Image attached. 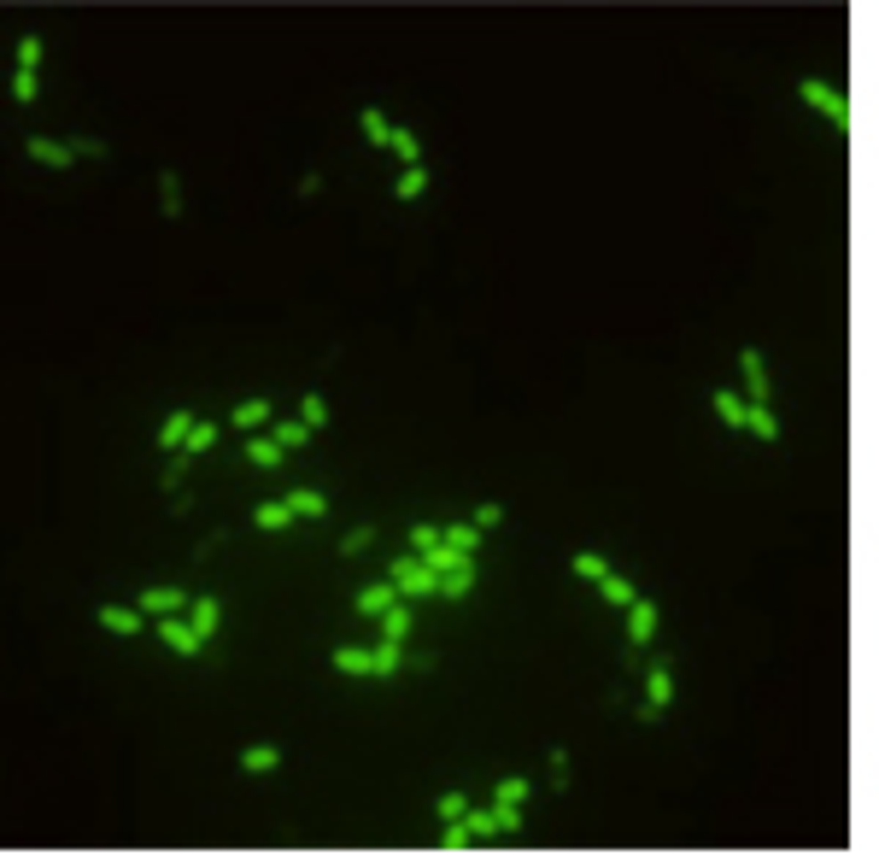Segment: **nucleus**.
Listing matches in <instances>:
<instances>
[{
    "mask_svg": "<svg viewBox=\"0 0 879 856\" xmlns=\"http://www.w3.org/2000/svg\"><path fill=\"white\" fill-rule=\"evenodd\" d=\"M141 616H147L141 604H135V610H129V604H100V628H106V633H141V628H147Z\"/></svg>",
    "mask_w": 879,
    "mask_h": 856,
    "instance_id": "obj_7",
    "label": "nucleus"
},
{
    "mask_svg": "<svg viewBox=\"0 0 879 856\" xmlns=\"http://www.w3.org/2000/svg\"><path fill=\"white\" fill-rule=\"evenodd\" d=\"M247 458L258 463V469H281V458H288V446H281L276 435H252V440H247Z\"/></svg>",
    "mask_w": 879,
    "mask_h": 856,
    "instance_id": "obj_14",
    "label": "nucleus"
},
{
    "mask_svg": "<svg viewBox=\"0 0 879 856\" xmlns=\"http://www.w3.org/2000/svg\"><path fill=\"white\" fill-rule=\"evenodd\" d=\"M745 428H751L762 446H774V440H780V422H774V411H768V405H751V411H745Z\"/></svg>",
    "mask_w": 879,
    "mask_h": 856,
    "instance_id": "obj_19",
    "label": "nucleus"
},
{
    "mask_svg": "<svg viewBox=\"0 0 879 856\" xmlns=\"http://www.w3.org/2000/svg\"><path fill=\"white\" fill-rule=\"evenodd\" d=\"M417 563H422V551H399V558L387 563V581H405L411 569H417Z\"/></svg>",
    "mask_w": 879,
    "mask_h": 856,
    "instance_id": "obj_42",
    "label": "nucleus"
},
{
    "mask_svg": "<svg viewBox=\"0 0 879 856\" xmlns=\"http://www.w3.org/2000/svg\"><path fill=\"white\" fill-rule=\"evenodd\" d=\"M598 592H604V604H615V610H633V599H639V592H633V581H628V575H615V569L598 581Z\"/></svg>",
    "mask_w": 879,
    "mask_h": 856,
    "instance_id": "obj_18",
    "label": "nucleus"
},
{
    "mask_svg": "<svg viewBox=\"0 0 879 856\" xmlns=\"http://www.w3.org/2000/svg\"><path fill=\"white\" fill-rule=\"evenodd\" d=\"M499 522H504V505H481V510H475V528H481V534L499 528Z\"/></svg>",
    "mask_w": 879,
    "mask_h": 856,
    "instance_id": "obj_45",
    "label": "nucleus"
},
{
    "mask_svg": "<svg viewBox=\"0 0 879 856\" xmlns=\"http://www.w3.org/2000/svg\"><path fill=\"white\" fill-rule=\"evenodd\" d=\"M434 546H446V528H434V522H417V528H411V551H422V558H428Z\"/></svg>",
    "mask_w": 879,
    "mask_h": 856,
    "instance_id": "obj_28",
    "label": "nucleus"
},
{
    "mask_svg": "<svg viewBox=\"0 0 879 856\" xmlns=\"http://www.w3.org/2000/svg\"><path fill=\"white\" fill-rule=\"evenodd\" d=\"M446 546L475 551V546H481V528H475V522H452V528H446Z\"/></svg>",
    "mask_w": 879,
    "mask_h": 856,
    "instance_id": "obj_30",
    "label": "nucleus"
},
{
    "mask_svg": "<svg viewBox=\"0 0 879 856\" xmlns=\"http://www.w3.org/2000/svg\"><path fill=\"white\" fill-rule=\"evenodd\" d=\"M211 446H217V422H194V435H188V446H182V452L199 458V452H211Z\"/></svg>",
    "mask_w": 879,
    "mask_h": 856,
    "instance_id": "obj_29",
    "label": "nucleus"
},
{
    "mask_svg": "<svg viewBox=\"0 0 879 856\" xmlns=\"http://www.w3.org/2000/svg\"><path fill=\"white\" fill-rule=\"evenodd\" d=\"M299 422H311V428H322V422H329V405H322V394H305V399H299Z\"/></svg>",
    "mask_w": 879,
    "mask_h": 856,
    "instance_id": "obj_35",
    "label": "nucleus"
},
{
    "mask_svg": "<svg viewBox=\"0 0 879 856\" xmlns=\"http://www.w3.org/2000/svg\"><path fill=\"white\" fill-rule=\"evenodd\" d=\"M628 640H633V646H651V640H656V604H651V599H633V610H628Z\"/></svg>",
    "mask_w": 879,
    "mask_h": 856,
    "instance_id": "obj_10",
    "label": "nucleus"
},
{
    "mask_svg": "<svg viewBox=\"0 0 879 856\" xmlns=\"http://www.w3.org/2000/svg\"><path fill=\"white\" fill-rule=\"evenodd\" d=\"M376 681H387V674H399V663H405V651H399V640H376Z\"/></svg>",
    "mask_w": 879,
    "mask_h": 856,
    "instance_id": "obj_21",
    "label": "nucleus"
},
{
    "mask_svg": "<svg viewBox=\"0 0 879 856\" xmlns=\"http://www.w3.org/2000/svg\"><path fill=\"white\" fill-rule=\"evenodd\" d=\"M715 411H721V422H733V428H745V411H751V405H745L739 394H715Z\"/></svg>",
    "mask_w": 879,
    "mask_h": 856,
    "instance_id": "obj_32",
    "label": "nucleus"
},
{
    "mask_svg": "<svg viewBox=\"0 0 879 856\" xmlns=\"http://www.w3.org/2000/svg\"><path fill=\"white\" fill-rule=\"evenodd\" d=\"M434 810H440V821H463V815H469V798H463V792H446Z\"/></svg>",
    "mask_w": 879,
    "mask_h": 856,
    "instance_id": "obj_37",
    "label": "nucleus"
},
{
    "mask_svg": "<svg viewBox=\"0 0 879 856\" xmlns=\"http://www.w3.org/2000/svg\"><path fill=\"white\" fill-rule=\"evenodd\" d=\"M492 798H499V803H528V780H517V774H504Z\"/></svg>",
    "mask_w": 879,
    "mask_h": 856,
    "instance_id": "obj_36",
    "label": "nucleus"
},
{
    "mask_svg": "<svg viewBox=\"0 0 879 856\" xmlns=\"http://www.w3.org/2000/svg\"><path fill=\"white\" fill-rule=\"evenodd\" d=\"M463 821H469V833H475V839H487V833H499V815H492V810H469Z\"/></svg>",
    "mask_w": 879,
    "mask_h": 856,
    "instance_id": "obj_40",
    "label": "nucleus"
},
{
    "mask_svg": "<svg viewBox=\"0 0 879 856\" xmlns=\"http://www.w3.org/2000/svg\"><path fill=\"white\" fill-rule=\"evenodd\" d=\"M24 147H29V159H36V165H53V170H70V165H77V153H70V141H53V135H29Z\"/></svg>",
    "mask_w": 879,
    "mask_h": 856,
    "instance_id": "obj_4",
    "label": "nucleus"
},
{
    "mask_svg": "<svg viewBox=\"0 0 879 856\" xmlns=\"http://www.w3.org/2000/svg\"><path fill=\"white\" fill-rule=\"evenodd\" d=\"M428 194V165H417V170H405L399 183H393V200H422Z\"/></svg>",
    "mask_w": 879,
    "mask_h": 856,
    "instance_id": "obj_26",
    "label": "nucleus"
},
{
    "mask_svg": "<svg viewBox=\"0 0 879 856\" xmlns=\"http://www.w3.org/2000/svg\"><path fill=\"white\" fill-rule=\"evenodd\" d=\"M358 124H363V135H370V147H393V129H399V124H387V118H381V106H363Z\"/></svg>",
    "mask_w": 879,
    "mask_h": 856,
    "instance_id": "obj_17",
    "label": "nucleus"
},
{
    "mask_svg": "<svg viewBox=\"0 0 879 856\" xmlns=\"http://www.w3.org/2000/svg\"><path fill=\"white\" fill-rule=\"evenodd\" d=\"M669 704H674V674H669V663H651V674H645V710H639V721H645V728L663 721Z\"/></svg>",
    "mask_w": 879,
    "mask_h": 856,
    "instance_id": "obj_2",
    "label": "nucleus"
},
{
    "mask_svg": "<svg viewBox=\"0 0 879 856\" xmlns=\"http://www.w3.org/2000/svg\"><path fill=\"white\" fill-rule=\"evenodd\" d=\"M381 640H399V646H405V633H411V610L405 604H393V610H381Z\"/></svg>",
    "mask_w": 879,
    "mask_h": 856,
    "instance_id": "obj_24",
    "label": "nucleus"
},
{
    "mask_svg": "<svg viewBox=\"0 0 879 856\" xmlns=\"http://www.w3.org/2000/svg\"><path fill=\"white\" fill-rule=\"evenodd\" d=\"M492 815H499V833H517L522 827V803H499Z\"/></svg>",
    "mask_w": 879,
    "mask_h": 856,
    "instance_id": "obj_44",
    "label": "nucleus"
},
{
    "mask_svg": "<svg viewBox=\"0 0 879 856\" xmlns=\"http://www.w3.org/2000/svg\"><path fill=\"white\" fill-rule=\"evenodd\" d=\"M12 94L18 100H36V77H29V70H12Z\"/></svg>",
    "mask_w": 879,
    "mask_h": 856,
    "instance_id": "obj_46",
    "label": "nucleus"
},
{
    "mask_svg": "<svg viewBox=\"0 0 879 856\" xmlns=\"http://www.w3.org/2000/svg\"><path fill=\"white\" fill-rule=\"evenodd\" d=\"M70 153H77V159H106L112 147H106L100 135H77V141H70Z\"/></svg>",
    "mask_w": 879,
    "mask_h": 856,
    "instance_id": "obj_39",
    "label": "nucleus"
},
{
    "mask_svg": "<svg viewBox=\"0 0 879 856\" xmlns=\"http://www.w3.org/2000/svg\"><path fill=\"white\" fill-rule=\"evenodd\" d=\"M475 587V558L469 563H458V569H446V575H440V592H446V599H463V592Z\"/></svg>",
    "mask_w": 879,
    "mask_h": 856,
    "instance_id": "obj_22",
    "label": "nucleus"
},
{
    "mask_svg": "<svg viewBox=\"0 0 879 856\" xmlns=\"http://www.w3.org/2000/svg\"><path fill=\"white\" fill-rule=\"evenodd\" d=\"M270 769H281L276 745H247V751H240V774H270Z\"/></svg>",
    "mask_w": 879,
    "mask_h": 856,
    "instance_id": "obj_16",
    "label": "nucleus"
},
{
    "mask_svg": "<svg viewBox=\"0 0 879 856\" xmlns=\"http://www.w3.org/2000/svg\"><path fill=\"white\" fill-rule=\"evenodd\" d=\"M551 787H569V745H558V751H551Z\"/></svg>",
    "mask_w": 879,
    "mask_h": 856,
    "instance_id": "obj_41",
    "label": "nucleus"
},
{
    "mask_svg": "<svg viewBox=\"0 0 879 856\" xmlns=\"http://www.w3.org/2000/svg\"><path fill=\"white\" fill-rule=\"evenodd\" d=\"M270 435H276L281 440V446H305V440H311V422H276V428H270Z\"/></svg>",
    "mask_w": 879,
    "mask_h": 856,
    "instance_id": "obj_33",
    "label": "nucleus"
},
{
    "mask_svg": "<svg viewBox=\"0 0 879 856\" xmlns=\"http://www.w3.org/2000/svg\"><path fill=\"white\" fill-rule=\"evenodd\" d=\"M399 592H405V599H428V592H440V569H434V563L422 558L417 569H411V575L399 581Z\"/></svg>",
    "mask_w": 879,
    "mask_h": 856,
    "instance_id": "obj_13",
    "label": "nucleus"
},
{
    "mask_svg": "<svg viewBox=\"0 0 879 856\" xmlns=\"http://www.w3.org/2000/svg\"><path fill=\"white\" fill-rule=\"evenodd\" d=\"M739 370H745V394H751V405H768V364H762V352L745 346L739 352Z\"/></svg>",
    "mask_w": 879,
    "mask_h": 856,
    "instance_id": "obj_5",
    "label": "nucleus"
},
{
    "mask_svg": "<svg viewBox=\"0 0 879 856\" xmlns=\"http://www.w3.org/2000/svg\"><path fill=\"white\" fill-rule=\"evenodd\" d=\"M194 411H170V417H165V428H159V446H165V452H182V446H188V435H194Z\"/></svg>",
    "mask_w": 879,
    "mask_h": 856,
    "instance_id": "obj_11",
    "label": "nucleus"
},
{
    "mask_svg": "<svg viewBox=\"0 0 879 856\" xmlns=\"http://www.w3.org/2000/svg\"><path fill=\"white\" fill-rule=\"evenodd\" d=\"M370 540H376V528H352L346 540H340V551H346V558H358V551L370 546Z\"/></svg>",
    "mask_w": 879,
    "mask_h": 856,
    "instance_id": "obj_43",
    "label": "nucleus"
},
{
    "mask_svg": "<svg viewBox=\"0 0 879 856\" xmlns=\"http://www.w3.org/2000/svg\"><path fill=\"white\" fill-rule=\"evenodd\" d=\"M393 153L405 159V170H417V165H422V141H417V129H393Z\"/></svg>",
    "mask_w": 879,
    "mask_h": 856,
    "instance_id": "obj_27",
    "label": "nucleus"
},
{
    "mask_svg": "<svg viewBox=\"0 0 879 856\" xmlns=\"http://www.w3.org/2000/svg\"><path fill=\"white\" fill-rule=\"evenodd\" d=\"M159 640H165L170 651H176V657H188L194 663L199 651H206V640H199V628L188 616H159Z\"/></svg>",
    "mask_w": 879,
    "mask_h": 856,
    "instance_id": "obj_3",
    "label": "nucleus"
},
{
    "mask_svg": "<svg viewBox=\"0 0 879 856\" xmlns=\"http://www.w3.org/2000/svg\"><path fill=\"white\" fill-rule=\"evenodd\" d=\"M18 70H29V77L42 70V36H24V42H18Z\"/></svg>",
    "mask_w": 879,
    "mask_h": 856,
    "instance_id": "obj_34",
    "label": "nucleus"
},
{
    "mask_svg": "<svg viewBox=\"0 0 879 856\" xmlns=\"http://www.w3.org/2000/svg\"><path fill=\"white\" fill-rule=\"evenodd\" d=\"M335 674H376V651L340 646V651H335Z\"/></svg>",
    "mask_w": 879,
    "mask_h": 856,
    "instance_id": "obj_15",
    "label": "nucleus"
},
{
    "mask_svg": "<svg viewBox=\"0 0 879 856\" xmlns=\"http://www.w3.org/2000/svg\"><path fill=\"white\" fill-rule=\"evenodd\" d=\"M797 94L810 100L815 112H826V118H833V124L844 129V135H851V129H856V112H851V100L838 94L833 83H821V77H803V88H797Z\"/></svg>",
    "mask_w": 879,
    "mask_h": 856,
    "instance_id": "obj_1",
    "label": "nucleus"
},
{
    "mask_svg": "<svg viewBox=\"0 0 879 856\" xmlns=\"http://www.w3.org/2000/svg\"><path fill=\"white\" fill-rule=\"evenodd\" d=\"M293 522H299V510H293L288 499H270V505L252 510V528H265V534H281V528H293Z\"/></svg>",
    "mask_w": 879,
    "mask_h": 856,
    "instance_id": "obj_9",
    "label": "nucleus"
},
{
    "mask_svg": "<svg viewBox=\"0 0 879 856\" xmlns=\"http://www.w3.org/2000/svg\"><path fill=\"white\" fill-rule=\"evenodd\" d=\"M188 622L199 628V640H211V633H217V622H224V604L211 599V592H199V599L188 604Z\"/></svg>",
    "mask_w": 879,
    "mask_h": 856,
    "instance_id": "obj_12",
    "label": "nucleus"
},
{
    "mask_svg": "<svg viewBox=\"0 0 879 856\" xmlns=\"http://www.w3.org/2000/svg\"><path fill=\"white\" fill-rule=\"evenodd\" d=\"M440 844H446V851H469V844H475L469 821H446V839H440Z\"/></svg>",
    "mask_w": 879,
    "mask_h": 856,
    "instance_id": "obj_38",
    "label": "nucleus"
},
{
    "mask_svg": "<svg viewBox=\"0 0 879 856\" xmlns=\"http://www.w3.org/2000/svg\"><path fill=\"white\" fill-rule=\"evenodd\" d=\"M288 505L299 510V517H329V499H322L317 487H293V493H288Z\"/></svg>",
    "mask_w": 879,
    "mask_h": 856,
    "instance_id": "obj_25",
    "label": "nucleus"
},
{
    "mask_svg": "<svg viewBox=\"0 0 879 856\" xmlns=\"http://www.w3.org/2000/svg\"><path fill=\"white\" fill-rule=\"evenodd\" d=\"M159 194H165V217H182V183H176V170L159 176Z\"/></svg>",
    "mask_w": 879,
    "mask_h": 856,
    "instance_id": "obj_31",
    "label": "nucleus"
},
{
    "mask_svg": "<svg viewBox=\"0 0 879 856\" xmlns=\"http://www.w3.org/2000/svg\"><path fill=\"white\" fill-rule=\"evenodd\" d=\"M569 569H574L581 581H592V587H598V581L610 575V563H604L598 551H574V558H569Z\"/></svg>",
    "mask_w": 879,
    "mask_h": 856,
    "instance_id": "obj_23",
    "label": "nucleus"
},
{
    "mask_svg": "<svg viewBox=\"0 0 879 856\" xmlns=\"http://www.w3.org/2000/svg\"><path fill=\"white\" fill-rule=\"evenodd\" d=\"M188 604L194 599H188L182 587H147L141 592V610H147V616H176V610H188Z\"/></svg>",
    "mask_w": 879,
    "mask_h": 856,
    "instance_id": "obj_6",
    "label": "nucleus"
},
{
    "mask_svg": "<svg viewBox=\"0 0 879 856\" xmlns=\"http://www.w3.org/2000/svg\"><path fill=\"white\" fill-rule=\"evenodd\" d=\"M265 422H270V405H265V399H247V405L229 411V428H265Z\"/></svg>",
    "mask_w": 879,
    "mask_h": 856,
    "instance_id": "obj_20",
    "label": "nucleus"
},
{
    "mask_svg": "<svg viewBox=\"0 0 879 856\" xmlns=\"http://www.w3.org/2000/svg\"><path fill=\"white\" fill-rule=\"evenodd\" d=\"M399 604V581H370V587H358V610L363 616H381V610H393Z\"/></svg>",
    "mask_w": 879,
    "mask_h": 856,
    "instance_id": "obj_8",
    "label": "nucleus"
}]
</instances>
